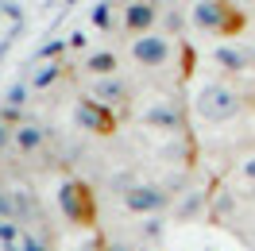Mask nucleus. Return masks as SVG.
<instances>
[{"label":"nucleus","mask_w":255,"mask_h":251,"mask_svg":"<svg viewBox=\"0 0 255 251\" xmlns=\"http://www.w3.org/2000/svg\"><path fill=\"white\" fill-rule=\"evenodd\" d=\"M43 143H47V127L39 124V120H16V127H12V147H16L19 155H35Z\"/></svg>","instance_id":"9b49d317"},{"label":"nucleus","mask_w":255,"mask_h":251,"mask_svg":"<svg viewBox=\"0 0 255 251\" xmlns=\"http://www.w3.org/2000/svg\"><path fill=\"white\" fill-rule=\"evenodd\" d=\"M159 16H162L159 0H124V4H120L116 27H120V35H124V43H128V39H139V35L155 31Z\"/></svg>","instance_id":"6e6552de"},{"label":"nucleus","mask_w":255,"mask_h":251,"mask_svg":"<svg viewBox=\"0 0 255 251\" xmlns=\"http://www.w3.org/2000/svg\"><path fill=\"white\" fill-rule=\"evenodd\" d=\"M236 182L248 189V193H255V147L240 155V162H236Z\"/></svg>","instance_id":"ddd939ff"},{"label":"nucleus","mask_w":255,"mask_h":251,"mask_svg":"<svg viewBox=\"0 0 255 251\" xmlns=\"http://www.w3.org/2000/svg\"><path fill=\"white\" fill-rule=\"evenodd\" d=\"M70 124L85 131V135H112L116 127H120V116L109 112L105 105H97L89 97H78L74 105H70Z\"/></svg>","instance_id":"0eeeda50"},{"label":"nucleus","mask_w":255,"mask_h":251,"mask_svg":"<svg viewBox=\"0 0 255 251\" xmlns=\"http://www.w3.org/2000/svg\"><path fill=\"white\" fill-rule=\"evenodd\" d=\"M112 23H116V16H112V0H101V4L93 8V27L112 31Z\"/></svg>","instance_id":"4468645a"},{"label":"nucleus","mask_w":255,"mask_h":251,"mask_svg":"<svg viewBox=\"0 0 255 251\" xmlns=\"http://www.w3.org/2000/svg\"><path fill=\"white\" fill-rule=\"evenodd\" d=\"M120 62H124V50H116V47H101V50H89V54L81 58L78 74H81L85 81L116 78V74H120Z\"/></svg>","instance_id":"9d476101"},{"label":"nucleus","mask_w":255,"mask_h":251,"mask_svg":"<svg viewBox=\"0 0 255 251\" xmlns=\"http://www.w3.org/2000/svg\"><path fill=\"white\" fill-rule=\"evenodd\" d=\"M186 105H190V120L193 124H236L240 116H248L252 97L244 89V81L221 78V74H193L186 85Z\"/></svg>","instance_id":"f257e3e1"},{"label":"nucleus","mask_w":255,"mask_h":251,"mask_svg":"<svg viewBox=\"0 0 255 251\" xmlns=\"http://www.w3.org/2000/svg\"><path fill=\"white\" fill-rule=\"evenodd\" d=\"M124 58L131 62V70L139 78H151V81H190L193 70H190V50L182 43V35H170V31H147L139 39H128L124 43Z\"/></svg>","instance_id":"f03ea898"},{"label":"nucleus","mask_w":255,"mask_h":251,"mask_svg":"<svg viewBox=\"0 0 255 251\" xmlns=\"http://www.w3.org/2000/svg\"><path fill=\"white\" fill-rule=\"evenodd\" d=\"M128 213H159L166 205V189L155 186V182H131V186L120 193Z\"/></svg>","instance_id":"1a4fd4ad"},{"label":"nucleus","mask_w":255,"mask_h":251,"mask_svg":"<svg viewBox=\"0 0 255 251\" xmlns=\"http://www.w3.org/2000/svg\"><path fill=\"white\" fill-rule=\"evenodd\" d=\"M85 97L97 101V105H105L109 112L116 116H124V112L135 109V85L124 78V74H116V78H97V81H85Z\"/></svg>","instance_id":"423d86ee"},{"label":"nucleus","mask_w":255,"mask_h":251,"mask_svg":"<svg viewBox=\"0 0 255 251\" xmlns=\"http://www.w3.org/2000/svg\"><path fill=\"white\" fill-rule=\"evenodd\" d=\"M131 120L139 127H151V131H162V135H186L190 131V105H186V97L178 93H159V97H143V101H135V109H131Z\"/></svg>","instance_id":"20e7f679"},{"label":"nucleus","mask_w":255,"mask_h":251,"mask_svg":"<svg viewBox=\"0 0 255 251\" xmlns=\"http://www.w3.org/2000/svg\"><path fill=\"white\" fill-rule=\"evenodd\" d=\"M70 74V66L62 62H35L31 66V78H27V85H31V93H47V89H54L58 81Z\"/></svg>","instance_id":"f8f14e48"},{"label":"nucleus","mask_w":255,"mask_h":251,"mask_svg":"<svg viewBox=\"0 0 255 251\" xmlns=\"http://www.w3.org/2000/svg\"><path fill=\"white\" fill-rule=\"evenodd\" d=\"M205 66L221 78L244 81L255 74V39L240 35V39H224V43H209L205 47Z\"/></svg>","instance_id":"39448f33"},{"label":"nucleus","mask_w":255,"mask_h":251,"mask_svg":"<svg viewBox=\"0 0 255 251\" xmlns=\"http://www.w3.org/2000/svg\"><path fill=\"white\" fill-rule=\"evenodd\" d=\"M27 93H31V85H27V81H16V85H12V93H8V105H4V109H8V112L23 109V105H27Z\"/></svg>","instance_id":"2eb2a0df"},{"label":"nucleus","mask_w":255,"mask_h":251,"mask_svg":"<svg viewBox=\"0 0 255 251\" xmlns=\"http://www.w3.org/2000/svg\"><path fill=\"white\" fill-rule=\"evenodd\" d=\"M240 4H244V8H252V4H255V0H240Z\"/></svg>","instance_id":"f3484780"},{"label":"nucleus","mask_w":255,"mask_h":251,"mask_svg":"<svg viewBox=\"0 0 255 251\" xmlns=\"http://www.w3.org/2000/svg\"><path fill=\"white\" fill-rule=\"evenodd\" d=\"M70 47H81V50H85V31H70Z\"/></svg>","instance_id":"dca6fc26"},{"label":"nucleus","mask_w":255,"mask_h":251,"mask_svg":"<svg viewBox=\"0 0 255 251\" xmlns=\"http://www.w3.org/2000/svg\"><path fill=\"white\" fill-rule=\"evenodd\" d=\"M182 19H186L190 35H201L209 43L248 35V8L240 0H190Z\"/></svg>","instance_id":"7ed1b4c3"}]
</instances>
